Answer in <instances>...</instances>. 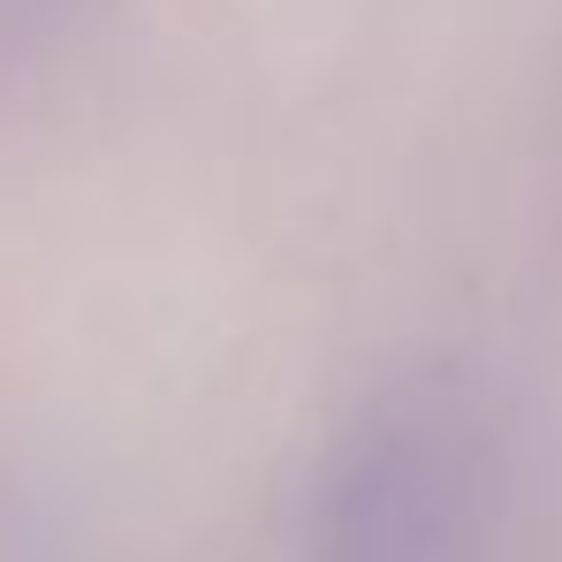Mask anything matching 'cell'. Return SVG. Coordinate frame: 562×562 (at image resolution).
I'll return each instance as SVG.
<instances>
[{
    "label": "cell",
    "instance_id": "1",
    "mask_svg": "<svg viewBox=\"0 0 562 562\" xmlns=\"http://www.w3.org/2000/svg\"><path fill=\"white\" fill-rule=\"evenodd\" d=\"M486 449L449 395H387L319 479L304 562H479Z\"/></svg>",
    "mask_w": 562,
    "mask_h": 562
}]
</instances>
